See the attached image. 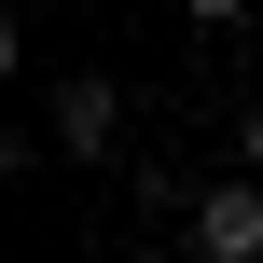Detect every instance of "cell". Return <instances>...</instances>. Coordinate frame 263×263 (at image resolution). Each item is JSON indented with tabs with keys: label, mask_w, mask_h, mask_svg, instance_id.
Returning a JSON list of instances; mask_svg holds the SVG:
<instances>
[{
	"label": "cell",
	"mask_w": 263,
	"mask_h": 263,
	"mask_svg": "<svg viewBox=\"0 0 263 263\" xmlns=\"http://www.w3.org/2000/svg\"><path fill=\"white\" fill-rule=\"evenodd\" d=\"M42 139H55L69 166H111V153H125V83H111V69H69V83H42Z\"/></svg>",
	"instance_id": "1"
},
{
	"label": "cell",
	"mask_w": 263,
	"mask_h": 263,
	"mask_svg": "<svg viewBox=\"0 0 263 263\" xmlns=\"http://www.w3.org/2000/svg\"><path fill=\"white\" fill-rule=\"evenodd\" d=\"M194 250L208 263H263V166H236V180L194 194Z\"/></svg>",
	"instance_id": "2"
},
{
	"label": "cell",
	"mask_w": 263,
	"mask_h": 263,
	"mask_svg": "<svg viewBox=\"0 0 263 263\" xmlns=\"http://www.w3.org/2000/svg\"><path fill=\"white\" fill-rule=\"evenodd\" d=\"M180 14H194L208 42H222V28H250V0H180Z\"/></svg>",
	"instance_id": "3"
},
{
	"label": "cell",
	"mask_w": 263,
	"mask_h": 263,
	"mask_svg": "<svg viewBox=\"0 0 263 263\" xmlns=\"http://www.w3.org/2000/svg\"><path fill=\"white\" fill-rule=\"evenodd\" d=\"M222 139H236V166H263V111H236V125H222Z\"/></svg>",
	"instance_id": "4"
}]
</instances>
